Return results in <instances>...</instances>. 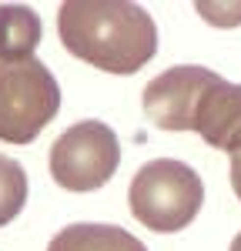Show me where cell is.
Segmentation results:
<instances>
[{
	"mask_svg": "<svg viewBox=\"0 0 241 251\" xmlns=\"http://www.w3.org/2000/svg\"><path fill=\"white\" fill-rule=\"evenodd\" d=\"M40 44V17L27 3H0V64L30 60Z\"/></svg>",
	"mask_w": 241,
	"mask_h": 251,
	"instance_id": "8",
	"label": "cell"
},
{
	"mask_svg": "<svg viewBox=\"0 0 241 251\" xmlns=\"http://www.w3.org/2000/svg\"><path fill=\"white\" fill-rule=\"evenodd\" d=\"M120 164L118 134L104 121L71 124L50 148V177L64 191H97L104 188Z\"/></svg>",
	"mask_w": 241,
	"mask_h": 251,
	"instance_id": "4",
	"label": "cell"
},
{
	"mask_svg": "<svg viewBox=\"0 0 241 251\" xmlns=\"http://www.w3.org/2000/svg\"><path fill=\"white\" fill-rule=\"evenodd\" d=\"M191 131L204 137L208 148L235 154L241 151V84L215 77L194 107Z\"/></svg>",
	"mask_w": 241,
	"mask_h": 251,
	"instance_id": "6",
	"label": "cell"
},
{
	"mask_svg": "<svg viewBox=\"0 0 241 251\" xmlns=\"http://www.w3.org/2000/svg\"><path fill=\"white\" fill-rule=\"evenodd\" d=\"M47 251H147L144 241H138L131 231H124L118 225H67L60 228Z\"/></svg>",
	"mask_w": 241,
	"mask_h": 251,
	"instance_id": "7",
	"label": "cell"
},
{
	"mask_svg": "<svg viewBox=\"0 0 241 251\" xmlns=\"http://www.w3.org/2000/svg\"><path fill=\"white\" fill-rule=\"evenodd\" d=\"M27 204V171L20 161L0 154V228L10 225Z\"/></svg>",
	"mask_w": 241,
	"mask_h": 251,
	"instance_id": "9",
	"label": "cell"
},
{
	"mask_svg": "<svg viewBox=\"0 0 241 251\" xmlns=\"http://www.w3.org/2000/svg\"><path fill=\"white\" fill-rule=\"evenodd\" d=\"M60 44L107 74H134L158 54L154 17L124 0H67L57 10Z\"/></svg>",
	"mask_w": 241,
	"mask_h": 251,
	"instance_id": "1",
	"label": "cell"
},
{
	"mask_svg": "<svg viewBox=\"0 0 241 251\" xmlns=\"http://www.w3.org/2000/svg\"><path fill=\"white\" fill-rule=\"evenodd\" d=\"M231 188H235V194H238V201H241V151L231 154Z\"/></svg>",
	"mask_w": 241,
	"mask_h": 251,
	"instance_id": "10",
	"label": "cell"
},
{
	"mask_svg": "<svg viewBox=\"0 0 241 251\" xmlns=\"http://www.w3.org/2000/svg\"><path fill=\"white\" fill-rule=\"evenodd\" d=\"M215 77H218L215 71L198 64H178L164 71L144 87V97H141L144 114L161 131H191L194 107Z\"/></svg>",
	"mask_w": 241,
	"mask_h": 251,
	"instance_id": "5",
	"label": "cell"
},
{
	"mask_svg": "<svg viewBox=\"0 0 241 251\" xmlns=\"http://www.w3.org/2000/svg\"><path fill=\"white\" fill-rule=\"evenodd\" d=\"M60 87L44 60L0 64V141L30 144L57 117Z\"/></svg>",
	"mask_w": 241,
	"mask_h": 251,
	"instance_id": "3",
	"label": "cell"
},
{
	"mask_svg": "<svg viewBox=\"0 0 241 251\" xmlns=\"http://www.w3.org/2000/svg\"><path fill=\"white\" fill-rule=\"evenodd\" d=\"M201 201H204V184L198 171L174 157H154L141 164L127 188L131 214L158 234L188 228L198 218Z\"/></svg>",
	"mask_w": 241,
	"mask_h": 251,
	"instance_id": "2",
	"label": "cell"
},
{
	"mask_svg": "<svg viewBox=\"0 0 241 251\" xmlns=\"http://www.w3.org/2000/svg\"><path fill=\"white\" fill-rule=\"evenodd\" d=\"M228 251H241V231L235 234V241H231V248H228Z\"/></svg>",
	"mask_w": 241,
	"mask_h": 251,
	"instance_id": "11",
	"label": "cell"
}]
</instances>
